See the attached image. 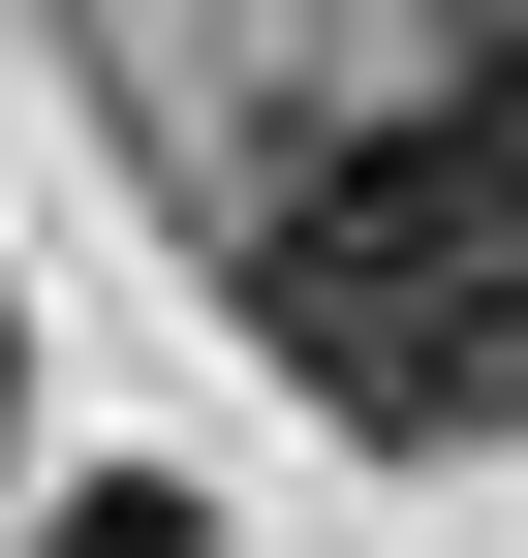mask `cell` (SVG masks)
<instances>
[{
    "label": "cell",
    "mask_w": 528,
    "mask_h": 558,
    "mask_svg": "<svg viewBox=\"0 0 528 558\" xmlns=\"http://www.w3.org/2000/svg\"><path fill=\"white\" fill-rule=\"evenodd\" d=\"M249 341H280L373 465L528 435V156H497V124H373V156H311L280 218H249Z\"/></svg>",
    "instance_id": "obj_1"
},
{
    "label": "cell",
    "mask_w": 528,
    "mask_h": 558,
    "mask_svg": "<svg viewBox=\"0 0 528 558\" xmlns=\"http://www.w3.org/2000/svg\"><path fill=\"white\" fill-rule=\"evenodd\" d=\"M62 558H187V497H62Z\"/></svg>",
    "instance_id": "obj_2"
},
{
    "label": "cell",
    "mask_w": 528,
    "mask_h": 558,
    "mask_svg": "<svg viewBox=\"0 0 528 558\" xmlns=\"http://www.w3.org/2000/svg\"><path fill=\"white\" fill-rule=\"evenodd\" d=\"M467 124H497V156H528V32H497V94H467Z\"/></svg>",
    "instance_id": "obj_3"
}]
</instances>
